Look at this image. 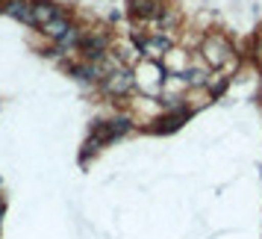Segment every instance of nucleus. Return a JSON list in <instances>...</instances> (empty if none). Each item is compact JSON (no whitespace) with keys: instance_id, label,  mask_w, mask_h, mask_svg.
Returning <instances> with one entry per match:
<instances>
[{"instance_id":"1","label":"nucleus","mask_w":262,"mask_h":239,"mask_svg":"<svg viewBox=\"0 0 262 239\" xmlns=\"http://www.w3.org/2000/svg\"><path fill=\"white\" fill-rule=\"evenodd\" d=\"M127 130H130V124H127L124 118L109 121V124H97V127H95V136L85 142V154H89V151L95 154L100 145H106V142H112V139H118V136H124Z\"/></svg>"},{"instance_id":"2","label":"nucleus","mask_w":262,"mask_h":239,"mask_svg":"<svg viewBox=\"0 0 262 239\" xmlns=\"http://www.w3.org/2000/svg\"><path fill=\"white\" fill-rule=\"evenodd\" d=\"M203 56H206L209 65H227L230 56H233V48L224 36H209L203 42Z\"/></svg>"},{"instance_id":"3","label":"nucleus","mask_w":262,"mask_h":239,"mask_svg":"<svg viewBox=\"0 0 262 239\" xmlns=\"http://www.w3.org/2000/svg\"><path fill=\"white\" fill-rule=\"evenodd\" d=\"M103 83H106V92H112V95H127L133 89V74L121 65L118 71H112Z\"/></svg>"},{"instance_id":"4","label":"nucleus","mask_w":262,"mask_h":239,"mask_svg":"<svg viewBox=\"0 0 262 239\" xmlns=\"http://www.w3.org/2000/svg\"><path fill=\"white\" fill-rule=\"evenodd\" d=\"M36 0H6V12L24 21V24H36Z\"/></svg>"},{"instance_id":"5","label":"nucleus","mask_w":262,"mask_h":239,"mask_svg":"<svg viewBox=\"0 0 262 239\" xmlns=\"http://www.w3.org/2000/svg\"><path fill=\"white\" fill-rule=\"evenodd\" d=\"M130 12L136 15L139 21L159 18V12H162V0H130Z\"/></svg>"},{"instance_id":"6","label":"nucleus","mask_w":262,"mask_h":239,"mask_svg":"<svg viewBox=\"0 0 262 239\" xmlns=\"http://www.w3.org/2000/svg\"><path fill=\"white\" fill-rule=\"evenodd\" d=\"M168 48H171V42L162 38V36H154V38H144L142 42V50H144L147 59H159V56H165Z\"/></svg>"},{"instance_id":"7","label":"nucleus","mask_w":262,"mask_h":239,"mask_svg":"<svg viewBox=\"0 0 262 239\" xmlns=\"http://www.w3.org/2000/svg\"><path fill=\"white\" fill-rule=\"evenodd\" d=\"M36 27H48L53 18H59V12H56V6L53 3H48V0H36Z\"/></svg>"},{"instance_id":"8","label":"nucleus","mask_w":262,"mask_h":239,"mask_svg":"<svg viewBox=\"0 0 262 239\" xmlns=\"http://www.w3.org/2000/svg\"><path fill=\"white\" fill-rule=\"evenodd\" d=\"M41 30H45V33H48V36L53 38V42H56V45H59L62 38H65V36H68V33H71V30H74V27L68 24V21H65V18H62V15H59V18H53V21H50L48 27H41Z\"/></svg>"},{"instance_id":"9","label":"nucleus","mask_w":262,"mask_h":239,"mask_svg":"<svg viewBox=\"0 0 262 239\" xmlns=\"http://www.w3.org/2000/svg\"><path fill=\"white\" fill-rule=\"evenodd\" d=\"M186 109H180L177 115H171V118H165V130H174V127H180V121H186Z\"/></svg>"},{"instance_id":"10","label":"nucleus","mask_w":262,"mask_h":239,"mask_svg":"<svg viewBox=\"0 0 262 239\" xmlns=\"http://www.w3.org/2000/svg\"><path fill=\"white\" fill-rule=\"evenodd\" d=\"M256 56H259V62H262V42H259V48H256Z\"/></svg>"}]
</instances>
